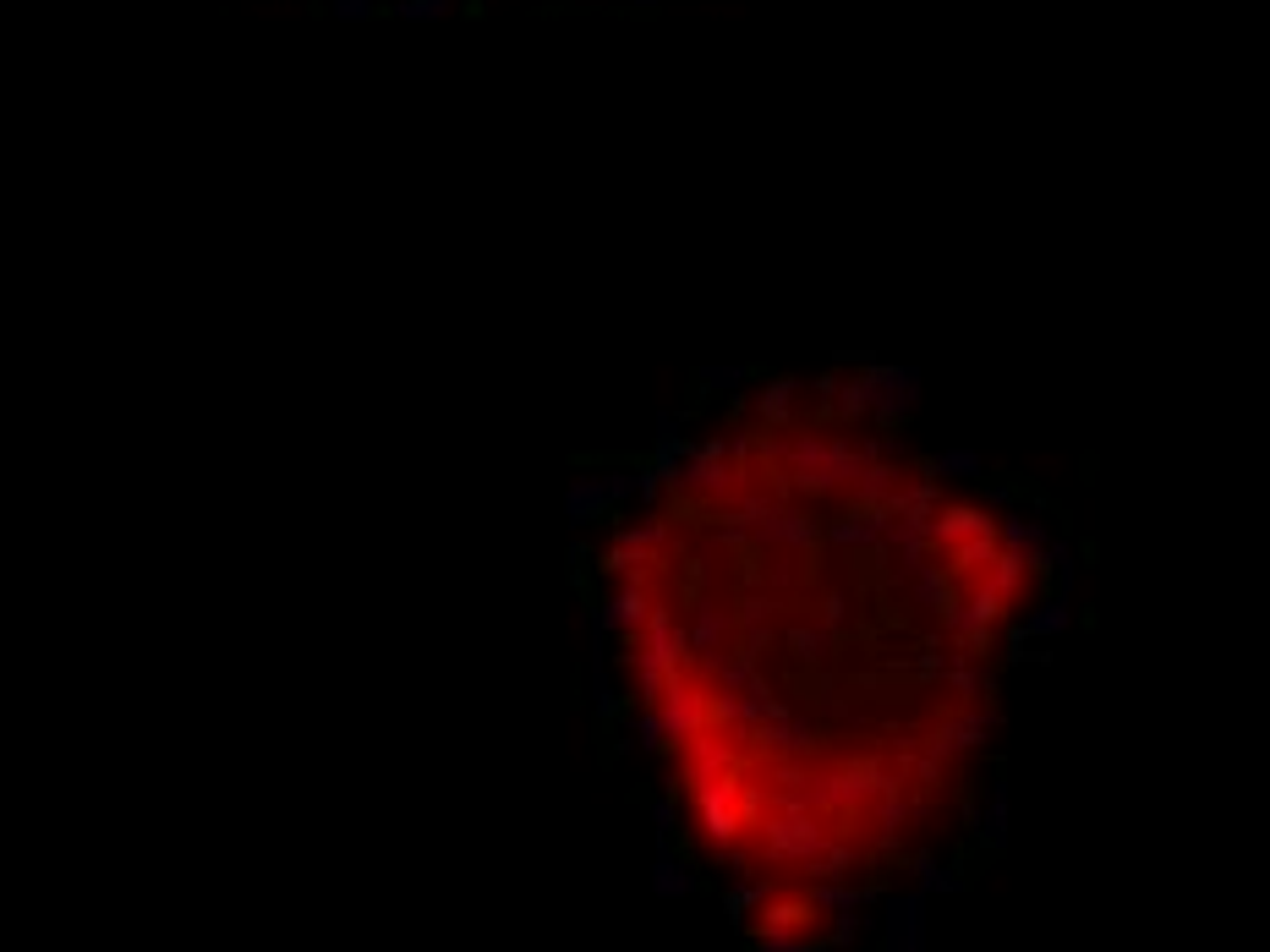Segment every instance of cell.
<instances>
[{
  "instance_id": "cell-1",
  "label": "cell",
  "mask_w": 1270,
  "mask_h": 952,
  "mask_svg": "<svg viewBox=\"0 0 1270 952\" xmlns=\"http://www.w3.org/2000/svg\"><path fill=\"white\" fill-rule=\"evenodd\" d=\"M608 657L690 854L783 942L958 848L1052 553L877 394L762 389L603 559Z\"/></svg>"
}]
</instances>
